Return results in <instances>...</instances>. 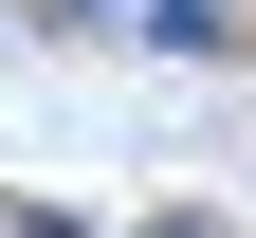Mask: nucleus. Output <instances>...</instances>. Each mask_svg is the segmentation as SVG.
<instances>
[{
  "label": "nucleus",
  "mask_w": 256,
  "mask_h": 238,
  "mask_svg": "<svg viewBox=\"0 0 256 238\" xmlns=\"http://www.w3.org/2000/svg\"><path fill=\"white\" fill-rule=\"evenodd\" d=\"M74 19H110V0H74Z\"/></svg>",
  "instance_id": "7ed1b4c3"
},
{
  "label": "nucleus",
  "mask_w": 256,
  "mask_h": 238,
  "mask_svg": "<svg viewBox=\"0 0 256 238\" xmlns=\"http://www.w3.org/2000/svg\"><path fill=\"white\" fill-rule=\"evenodd\" d=\"M128 19H146V55H238V19H220V0H128Z\"/></svg>",
  "instance_id": "f257e3e1"
},
{
  "label": "nucleus",
  "mask_w": 256,
  "mask_h": 238,
  "mask_svg": "<svg viewBox=\"0 0 256 238\" xmlns=\"http://www.w3.org/2000/svg\"><path fill=\"white\" fill-rule=\"evenodd\" d=\"M146 238H220V220H146Z\"/></svg>",
  "instance_id": "f03ea898"
}]
</instances>
